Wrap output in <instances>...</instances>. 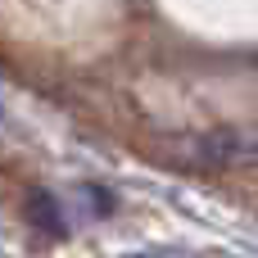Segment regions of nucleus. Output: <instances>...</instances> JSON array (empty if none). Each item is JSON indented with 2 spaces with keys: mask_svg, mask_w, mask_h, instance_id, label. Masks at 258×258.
Returning <instances> with one entry per match:
<instances>
[{
  "mask_svg": "<svg viewBox=\"0 0 258 258\" xmlns=\"http://www.w3.org/2000/svg\"><path fill=\"white\" fill-rule=\"evenodd\" d=\"M23 213H27V222H32L36 231H45V236H63V209H59V200H54L50 190H32L27 204H23Z\"/></svg>",
  "mask_w": 258,
  "mask_h": 258,
  "instance_id": "f257e3e1",
  "label": "nucleus"
}]
</instances>
